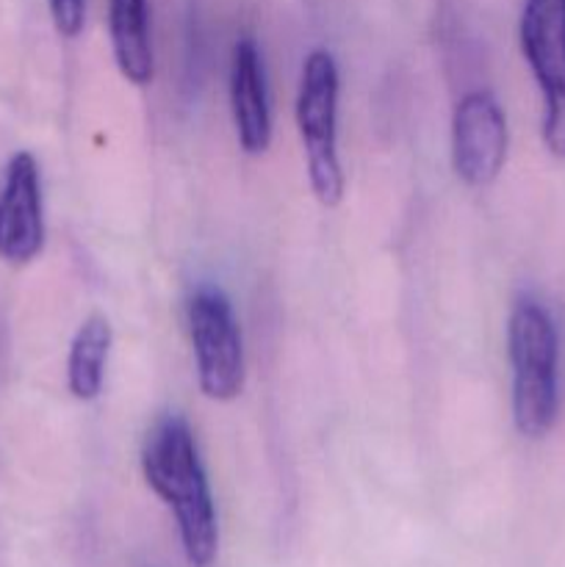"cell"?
Here are the masks:
<instances>
[{
  "mask_svg": "<svg viewBox=\"0 0 565 567\" xmlns=\"http://www.w3.org/2000/svg\"><path fill=\"white\" fill-rule=\"evenodd\" d=\"M142 474L170 507L188 565L210 567L219 551V518L197 441L183 415H164L142 446Z\"/></svg>",
  "mask_w": 565,
  "mask_h": 567,
  "instance_id": "obj_1",
  "label": "cell"
},
{
  "mask_svg": "<svg viewBox=\"0 0 565 567\" xmlns=\"http://www.w3.org/2000/svg\"><path fill=\"white\" fill-rule=\"evenodd\" d=\"M507 360L513 371V424L526 441H543L559 413V336L535 297H518L507 316Z\"/></svg>",
  "mask_w": 565,
  "mask_h": 567,
  "instance_id": "obj_2",
  "label": "cell"
},
{
  "mask_svg": "<svg viewBox=\"0 0 565 567\" xmlns=\"http://www.w3.org/2000/svg\"><path fill=\"white\" fill-rule=\"evenodd\" d=\"M338 97H341V72L336 55L321 48L310 50L299 72L294 116L302 138L310 192L325 208H336L347 186L341 155H338Z\"/></svg>",
  "mask_w": 565,
  "mask_h": 567,
  "instance_id": "obj_3",
  "label": "cell"
},
{
  "mask_svg": "<svg viewBox=\"0 0 565 567\" xmlns=\"http://www.w3.org/2000/svg\"><path fill=\"white\" fill-rule=\"evenodd\" d=\"M188 341L199 393L227 404L244 391V341L227 293L216 286L194 288L186 302Z\"/></svg>",
  "mask_w": 565,
  "mask_h": 567,
  "instance_id": "obj_4",
  "label": "cell"
},
{
  "mask_svg": "<svg viewBox=\"0 0 565 567\" xmlns=\"http://www.w3.org/2000/svg\"><path fill=\"white\" fill-rule=\"evenodd\" d=\"M518 42L543 97V144L565 161V0H526Z\"/></svg>",
  "mask_w": 565,
  "mask_h": 567,
  "instance_id": "obj_5",
  "label": "cell"
},
{
  "mask_svg": "<svg viewBox=\"0 0 565 567\" xmlns=\"http://www.w3.org/2000/svg\"><path fill=\"white\" fill-rule=\"evenodd\" d=\"M507 114L496 94L471 89L458 100L452 114V169L469 188H485L499 181L507 164Z\"/></svg>",
  "mask_w": 565,
  "mask_h": 567,
  "instance_id": "obj_6",
  "label": "cell"
},
{
  "mask_svg": "<svg viewBox=\"0 0 565 567\" xmlns=\"http://www.w3.org/2000/svg\"><path fill=\"white\" fill-rule=\"evenodd\" d=\"M44 249L42 175L33 153L20 150L0 177V260L28 266Z\"/></svg>",
  "mask_w": 565,
  "mask_h": 567,
  "instance_id": "obj_7",
  "label": "cell"
},
{
  "mask_svg": "<svg viewBox=\"0 0 565 567\" xmlns=\"http://www.w3.org/2000/svg\"><path fill=\"white\" fill-rule=\"evenodd\" d=\"M227 89L238 147L247 155H264L271 144V105L264 55L253 37H242L233 44Z\"/></svg>",
  "mask_w": 565,
  "mask_h": 567,
  "instance_id": "obj_8",
  "label": "cell"
},
{
  "mask_svg": "<svg viewBox=\"0 0 565 567\" xmlns=\"http://www.w3.org/2000/svg\"><path fill=\"white\" fill-rule=\"evenodd\" d=\"M109 39L120 75L133 86H150L155 55L147 0H109Z\"/></svg>",
  "mask_w": 565,
  "mask_h": 567,
  "instance_id": "obj_9",
  "label": "cell"
},
{
  "mask_svg": "<svg viewBox=\"0 0 565 567\" xmlns=\"http://www.w3.org/2000/svg\"><path fill=\"white\" fill-rule=\"evenodd\" d=\"M111 341H114V332L105 316L92 313L78 327L70 352H66V391L72 393V399L94 402L103 393Z\"/></svg>",
  "mask_w": 565,
  "mask_h": 567,
  "instance_id": "obj_10",
  "label": "cell"
},
{
  "mask_svg": "<svg viewBox=\"0 0 565 567\" xmlns=\"http://www.w3.org/2000/svg\"><path fill=\"white\" fill-rule=\"evenodd\" d=\"M50 17L59 37L78 39L86 22V0H48Z\"/></svg>",
  "mask_w": 565,
  "mask_h": 567,
  "instance_id": "obj_11",
  "label": "cell"
}]
</instances>
